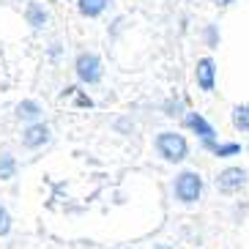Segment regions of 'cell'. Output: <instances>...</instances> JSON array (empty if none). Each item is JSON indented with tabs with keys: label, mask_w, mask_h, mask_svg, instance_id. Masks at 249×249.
Returning a JSON list of instances; mask_svg holds the SVG:
<instances>
[{
	"label": "cell",
	"mask_w": 249,
	"mask_h": 249,
	"mask_svg": "<svg viewBox=\"0 0 249 249\" xmlns=\"http://www.w3.org/2000/svg\"><path fill=\"white\" fill-rule=\"evenodd\" d=\"M154 148H156V154L164 161H170V164H178V161H183L189 156V140L183 137L181 132H173V129H164V132L156 134Z\"/></svg>",
	"instance_id": "6da1fadb"
},
{
	"label": "cell",
	"mask_w": 249,
	"mask_h": 249,
	"mask_svg": "<svg viewBox=\"0 0 249 249\" xmlns=\"http://www.w3.org/2000/svg\"><path fill=\"white\" fill-rule=\"evenodd\" d=\"M203 176L197 170H181L173 181V195H176L178 203L183 205H195L200 197H203Z\"/></svg>",
	"instance_id": "7a4b0ae2"
},
{
	"label": "cell",
	"mask_w": 249,
	"mask_h": 249,
	"mask_svg": "<svg viewBox=\"0 0 249 249\" xmlns=\"http://www.w3.org/2000/svg\"><path fill=\"white\" fill-rule=\"evenodd\" d=\"M74 74L82 85H96L102 82L104 77V66H102V58L96 52H80L77 60H74Z\"/></svg>",
	"instance_id": "3957f363"
},
{
	"label": "cell",
	"mask_w": 249,
	"mask_h": 249,
	"mask_svg": "<svg viewBox=\"0 0 249 249\" xmlns=\"http://www.w3.org/2000/svg\"><path fill=\"white\" fill-rule=\"evenodd\" d=\"M249 181V170L244 167H225L219 170V176H216V189L225 192V195H233V192H241Z\"/></svg>",
	"instance_id": "277c9868"
},
{
	"label": "cell",
	"mask_w": 249,
	"mask_h": 249,
	"mask_svg": "<svg viewBox=\"0 0 249 249\" xmlns=\"http://www.w3.org/2000/svg\"><path fill=\"white\" fill-rule=\"evenodd\" d=\"M195 82H197V88L203 93H213V88H216V60L211 55L197 58V63H195Z\"/></svg>",
	"instance_id": "5b68a950"
},
{
	"label": "cell",
	"mask_w": 249,
	"mask_h": 249,
	"mask_svg": "<svg viewBox=\"0 0 249 249\" xmlns=\"http://www.w3.org/2000/svg\"><path fill=\"white\" fill-rule=\"evenodd\" d=\"M50 140H52V132H50V126H47L44 121L30 124V126H25V129H22V145L28 148V151H38V148H44Z\"/></svg>",
	"instance_id": "8992f818"
},
{
	"label": "cell",
	"mask_w": 249,
	"mask_h": 249,
	"mask_svg": "<svg viewBox=\"0 0 249 249\" xmlns=\"http://www.w3.org/2000/svg\"><path fill=\"white\" fill-rule=\"evenodd\" d=\"M183 124H186L189 132L197 134L203 145H205V142H216V129H213V126L208 124L200 112H186V115H183Z\"/></svg>",
	"instance_id": "52a82bcc"
},
{
	"label": "cell",
	"mask_w": 249,
	"mask_h": 249,
	"mask_svg": "<svg viewBox=\"0 0 249 249\" xmlns=\"http://www.w3.org/2000/svg\"><path fill=\"white\" fill-rule=\"evenodd\" d=\"M41 115H44V107H41V102H36V99H22V102L17 104V118L25 121L28 126L30 124H38Z\"/></svg>",
	"instance_id": "ba28073f"
},
{
	"label": "cell",
	"mask_w": 249,
	"mask_h": 249,
	"mask_svg": "<svg viewBox=\"0 0 249 249\" xmlns=\"http://www.w3.org/2000/svg\"><path fill=\"white\" fill-rule=\"evenodd\" d=\"M25 19H28V25L33 30H41L47 28V22H50V14H47V8L41 6V3H28V8H25Z\"/></svg>",
	"instance_id": "9c48e42d"
},
{
	"label": "cell",
	"mask_w": 249,
	"mask_h": 249,
	"mask_svg": "<svg viewBox=\"0 0 249 249\" xmlns=\"http://www.w3.org/2000/svg\"><path fill=\"white\" fill-rule=\"evenodd\" d=\"M107 8H110V0H77V11H80L85 19L102 17Z\"/></svg>",
	"instance_id": "30bf717a"
},
{
	"label": "cell",
	"mask_w": 249,
	"mask_h": 249,
	"mask_svg": "<svg viewBox=\"0 0 249 249\" xmlns=\"http://www.w3.org/2000/svg\"><path fill=\"white\" fill-rule=\"evenodd\" d=\"M205 151H211L213 156H219V159H230V156H238L241 154V142H222V140H216V142H205Z\"/></svg>",
	"instance_id": "8fae6325"
},
{
	"label": "cell",
	"mask_w": 249,
	"mask_h": 249,
	"mask_svg": "<svg viewBox=\"0 0 249 249\" xmlns=\"http://www.w3.org/2000/svg\"><path fill=\"white\" fill-rule=\"evenodd\" d=\"M230 124H233L235 132H249V104H233Z\"/></svg>",
	"instance_id": "7c38bea8"
},
{
	"label": "cell",
	"mask_w": 249,
	"mask_h": 249,
	"mask_svg": "<svg viewBox=\"0 0 249 249\" xmlns=\"http://www.w3.org/2000/svg\"><path fill=\"white\" fill-rule=\"evenodd\" d=\"M17 176V159L8 151H0V181H11Z\"/></svg>",
	"instance_id": "4fadbf2b"
},
{
	"label": "cell",
	"mask_w": 249,
	"mask_h": 249,
	"mask_svg": "<svg viewBox=\"0 0 249 249\" xmlns=\"http://www.w3.org/2000/svg\"><path fill=\"white\" fill-rule=\"evenodd\" d=\"M11 227H14V219H11V213H8L6 205H0V238H6L11 233Z\"/></svg>",
	"instance_id": "5bb4252c"
},
{
	"label": "cell",
	"mask_w": 249,
	"mask_h": 249,
	"mask_svg": "<svg viewBox=\"0 0 249 249\" xmlns=\"http://www.w3.org/2000/svg\"><path fill=\"white\" fill-rule=\"evenodd\" d=\"M205 41H208V47H216V44H219V33H216V25H208V28H205Z\"/></svg>",
	"instance_id": "9a60e30c"
},
{
	"label": "cell",
	"mask_w": 249,
	"mask_h": 249,
	"mask_svg": "<svg viewBox=\"0 0 249 249\" xmlns=\"http://www.w3.org/2000/svg\"><path fill=\"white\" fill-rule=\"evenodd\" d=\"M213 6H219V8H227V6H233L235 0H211Z\"/></svg>",
	"instance_id": "2e32d148"
},
{
	"label": "cell",
	"mask_w": 249,
	"mask_h": 249,
	"mask_svg": "<svg viewBox=\"0 0 249 249\" xmlns=\"http://www.w3.org/2000/svg\"><path fill=\"white\" fill-rule=\"evenodd\" d=\"M154 249H176V247H173V244H156Z\"/></svg>",
	"instance_id": "e0dca14e"
}]
</instances>
